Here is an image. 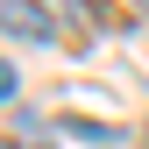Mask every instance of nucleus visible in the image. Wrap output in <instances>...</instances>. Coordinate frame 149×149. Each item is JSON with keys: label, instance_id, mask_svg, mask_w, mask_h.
<instances>
[{"label": "nucleus", "instance_id": "obj_1", "mask_svg": "<svg viewBox=\"0 0 149 149\" xmlns=\"http://www.w3.org/2000/svg\"><path fill=\"white\" fill-rule=\"evenodd\" d=\"M0 29L22 36V43H50V36H57V22H50L43 0H0Z\"/></svg>", "mask_w": 149, "mask_h": 149}, {"label": "nucleus", "instance_id": "obj_2", "mask_svg": "<svg viewBox=\"0 0 149 149\" xmlns=\"http://www.w3.org/2000/svg\"><path fill=\"white\" fill-rule=\"evenodd\" d=\"M0 100H14V64L0 57Z\"/></svg>", "mask_w": 149, "mask_h": 149}, {"label": "nucleus", "instance_id": "obj_3", "mask_svg": "<svg viewBox=\"0 0 149 149\" xmlns=\"http://www.w3.org/2000/svg\"><path fill=\"white\" fill-rule=\"evenodd\" d=\"M128 7H142V14H149V0H128Z\"/></svg>", "mask_w": 149, "mask_h": 149}, {"label": "nucleus", "instance_id": "obj_4", "mask_svg": "<svg viewBox=\"0 0 149 149\" xmlns=\"http://www.w3.org/2000/svg\"><path fill=\"white\" fill-rule=\"evenodd\" d=\"M29 149H57V142H29Z\"/></svg>", "mask_w": 149, "mask_h": 149}]
</instances>
